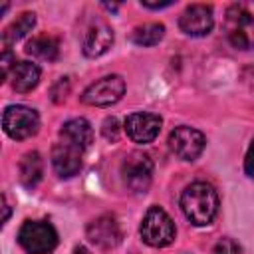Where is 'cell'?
Instances as JSON below:
<instances>
[{
  "instance_id": "1",
  "label": "cell",
  "mask_w": 254,
  "mask_h": 254,
  "mask_svg": "<svg viewBox=\"0 0 254 254\" xmlns=\"http://www.w3.org/2000/svg\"><path fill=\"white\" fill-rule=\"evenodd\" d=\"M181 208L190 224L208 226L218 212V194L208 183H192L181 194Z\"/></svg>"
},
{
  "instance_id": "2",
  "label": "cell",
  "mask_w": 254,
  "mask_h": 254,
  "mask_svg": "<svg viewBox=\"0 0 254 254\" xmlns=\"http://www.w3.org/2000/svg\"><path fill=\"white\" fill-rule=\"evenodd\" d=\"M224 30L232 48L252 50L254 48V0L230 4L224 18Z\"/></svg>"
},
{
  "instance_id": "3",
  "label": "cell",
  "mask_w": 254,
  "mask_h": 254,
  "mask_svg": "<svg viewBox=\"0 0 254 254\" xmlns=\"http://www.w3.org/2000/svg\"><path fill=\"white\" fill-rule=\"evenodd\" d=\"M139 232H141V238L145 244H149L153 248H163L175 240L177 228H175V222L171 220V216L161 206H151L141 220Z\"/></svg>"
},
{
  "instance_id": "4",
  "label": "cell",
  "mask_w": 254,
  "mask_h": 254,
  "mask_svg": "<svg viewBox=\"0 0 254 254\" xmlns=\"http://www.w3.org/2000/svg\"><path fill=\"white\" fill-rule=\"evenodd\" d=\"M18 242L28 254H52L58 246V232L46 220H26L18 230Z\"/></svg>"
},
{
  "instance_id": "5",
  "label": "cell",
  "mask_w": 254,
  "mask_h": 254,
  "mask_svg": "<svg viewBox=\"0 0 254 254\" xmlns=\"http://www.w3.org/2000/svg\"><path fill=\"white\" fill-rule=\"evenodd\" d=\"M2 127L8 137L16 141H24L38 133L40 117L36 109L28 105H8L2 113Z\"/></svg>"
},
{
  "instance_id": "6",
  "label": "cell",
  "mask_w": 254,
  "mask_h": 254,
  "mask_svg": "<svg viewBox=\"0 0 254 254\" xmlns=\"http://www.w3.org/2000/svg\"><path fill=\"white\" fill-rule=\"evenodd\" d=\"M121 177L131 192H147L153 179V161L149 155L135 151L121 163Z\"/></svg>"
},
{
  "instance_id": "7",
  "label": "cell",
  "mask_w": 254,
  "mask_h": 254,
  "mask_svg": "<svg viewBox=\"0 0 254 254\" xmlns=\"http://www.w3.org/2000/svg\"><path fill=\"white\" fill-rule=\"evenodd\" d=\"M125 93V81L121 75H105L97 81H93L83 93H81V101L85 105H93V107H109L113 103H117Z\"/></svg>"
},
{
  "instance_id": "8",
  "label": "cell",
  "mask_w": 254,
  "mask_h": 254,
  "mask_svg": "<svg viewBox=\"0 0 254 254\" xmlns=\"http://www.w3.org/2000/svg\"><path fill=\"white\" fill-rule=\"evenodd\" d=\"M204 145H206V137L194 127L181 125V127H175L169 135L171 151L183 161H196L202 155Z\"/></svg>"
},
{
  "instance_id": "9",
  "label": "cell",
  "mask_w": 254,
  "mask_h": 254,
  "mask_svg": "<svg viewBox=\"0 0 254 254\" xmlns=\"http://www.w3.org/2000/svg\"><path fill=\"white\" fill-rule=\"evenodd\" d=\"M161 125H163V119L159 115L149 111H139V113H131L125 119V133L133 143L147 145L157 139Z\"/></svg>"
},
{
  "instance_id": "10",
  "label": "cell",
  "mask_w": 254,
  "mask_h": 254,
  "mask_svg": "<svg viewBox=\"0 0 254 254\" xmlns=\"http://www.w3.org/2000/svg\"><path fill=\"white\" fill-rule=\"evenodd\" d=\"M212 26H214V16L208 4H190L185 8V12L179 18V28L192 38H202L210 34Z\"/></svg>"
},
{
  "instance_id": "11",
  "label": "cell",
  "mask_w": 254,
  "mask_h": 254,
  "mask_svg": "<svg viewBox=\"0 0 254 254\" xmlns=\"http://www.w3.org/2000/svg\"><path fill=\"white\" fill-rule=\"evenodd\" d=\"M81 155H83V149L81 147H77L71 141L60 139L54 145V149H52V165H54V171L62 179H69V177L77 175L79 169H81Z\"/></svg>"
},
{
  "instance_id": "12",
  "label": "cell",
  "mask_w": 254,
  "mask_h": 254,
  "mask_svg": "<svg viewBox=\"0 0 254 254\" xmlns=\"http://www.w3.org/2000/svg\"><path fill=\"white\" fill-rule=\"evenodd\" d=\"M87 238L91 244H95L101 250H111L121 242V228L113 214H103L89 222L87 226Z\"/></svg>"
},
{
  "instance_id": "13",
  "label": "cell",
  "mask_w": 254,
  "mask_h": 254,
  "mask_svg": "<svg viewBox=\"0 0 254 254\" xmlns=\"http://www.w3.org/2000/svg\"><path fill=\"white\" fill-rule=\"evenodd\" d=\"M113 46V30L105 22H95L83 36L81 50L87 58H99Z\"/></svg>"
},
{
  "instance_id": "14",
  "label": "cell",
  "mask_w": 254,
  "mask_h": 254,
  "mask_svg": "<svg viewBox=\"0 0 254 254\" xmlns=\"http://www.w3.org/2000/svg\"><path fill=\"white\" fill-rule=\"evenodd\" d=\"M60 139L71 141V143H75L77 147H81L85 151L93 143V129H91V125H89L87 119L75 117V119H69V121H65L62 125Z\"/></svg>"
},
{
  "instance_id": "15",
  "label": "cell",
  "mask_w": 254,
  "mask_h": 254,
  "mask_svg": "<svg viewBox=\"0 0 254 254\" xmlns=\"http://www.w3.org/2000/svg\"><path fill=\"white\" fill-rule=\"evenodd\" d=\"M40 67L34 62H18L12 71V87L18 93H28L40 83Z\"/></svg>"
},
{
  "instance_id": "16",
  "label": "cell",
  "mask_w": 254,
  "mask_h": 254,
  "mask_svg": "<svg viewBox=\"0 0 254 254\" xmlns=\"http://www.w3.org/2000/svg\"><path fill=\"white\" fill-rule=\"evenodd\" d=\"M44 175V161L38 151H30L20 161V181L26 189H34Z\"/></svg>"
},
{
  "instance_id": "17",
  "label": "cell",
  "mask_w": 254,
  "mask_h": 254,
  "mask_svg": "<svg viewBox=\"0 0 254 254\" xmlns=\"http://www.w3.org/2000/svg\"><path fill=\"white\" fill-rule=\"evenodd\" d=\"M26 52L38 60H46V62H54L60 54V42L56 36L52 34H40L36 38H32L26 46Z\"/></svg>"
},
{
  "instance_id": "18",
  "label": "cell",
  "mask_w": 254,
  "mask_h": 254,
  "mask_svg": "<svg viewBox=\"0 0 254 254\" xmlns=\"http://www.w3.org/2000/svg\"><path fill=\"white\" fill-rule=\"evenodd\" d=\"M36 24V14L34 12H22L4 32H2V46L4 50H10L12 44H16L18 40H22Z\"/></svg>"
},
{
  "instance_id": "19",
  "label": "cell",
  "mask_w": 254,
  "mask_h": 254,
  "mask_svg": "<svg viewBox=\"0 0 254 254\" xmlns=\"http://www.w3.org/2000/svg\"><path fill=\"white\" fill-rule=\"evenodd\" d=\"M165 36V26L163 24H157V22H151V24H143V26H137L131 34V40L137 44V46H143V48H149V46H157Z\"/></svg>"
},
{
  "instance_id": "20",
  "label": "cell",
  "mask_w": 254,
  "mask_h": 254,
  "mask_svg": "<svg viewBox=\"0 0 254 254\" xmlns=\"http://www.w3.org/2000/svg\"><path fill=\"white\" fill-rule=\"evenodd\" d=\"M210 254H242V248H240V244H238L236 240H232V238H220V240L214 244V248H212Z\"/></svg>"
},
{
  "instance_id": "21",
  "label": "cell",
  "mask_w": 254,
  "mask_h": 254,
  "mask_svg": "<svg viewBox=\"0 0 254 254\" xmlns=\"http://www.w3.org/2000/svg\"><path fill=\"white\" fill-rule=\"evenodd\" d=\"M101 133L107 141H117L119 137V121L115 117H107L103 121V127H101Z\"/></svg>"
},
{
  "instance_id": "22",
  "label": "cell",
  "mask_w": 254,
  "mask_h": 254,
  "mask_svg": "<svg viewBox=\"0 0 254 254\" xmlns=\"http://www.w3.org/2000/svg\"><path fill=\"white\" fill-rule=\"evenodd\" d=\"M0 65H2V81H6V77H8L10 69L14 71V67H16V60H14V56H12V52H10V50H4V52H2Z\"/></svg>"
},
{
  "instance_id": "23",
  "label": "cell",
  "mask_w": 254,
  "mask_h": 254,
  "mask_svg": "<svg viewBox=\"0 0 254 254\" xmlns=\"http://www.w3.org/2000/svg\"><path fill=\"white\" fill-rule=\"evenodd\" d=\"M244 171H246V175H248V177H252V179H254V139H252V143H250V147H248V151H246Z\"/></svg>"
},
{
  "instance_id": "24",
  "label": "cell",
  "mask_w": 254,
  "mask_h": 254,
  "mask_svg": "<svg viewBox=\"0 0 254 254\" xmlns=\"http://www.w3.org/2000/svg\"><path fill=\"white\" fill-rule=\"evenodd\" d=\"M2 202H4V218H2V222H6L8 216H10V206H8V202H6V196H2Z\"/></svg>"
}]
</instances>
